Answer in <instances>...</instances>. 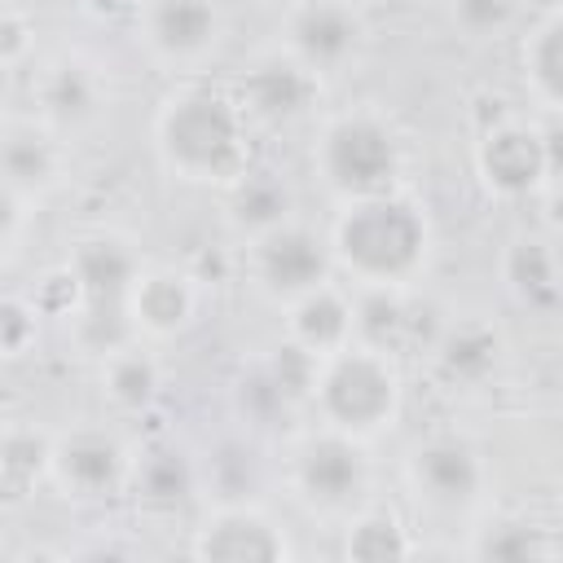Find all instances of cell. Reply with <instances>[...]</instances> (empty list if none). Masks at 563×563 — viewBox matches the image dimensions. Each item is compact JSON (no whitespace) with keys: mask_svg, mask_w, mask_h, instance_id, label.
Returning <instances> with one entry per match:
<instances>
[{"mask_svg":"<svg viewBox=\"0 0 563 563\" xmlns=\"http://www.w3.org/2000/svg\"><path fill=\"white\" fill-rule=\"evenodd\" d=\"M413 475L435 501H471L479 493V479H484L475 449L462 444V440L422 444L418 457H413Z\"/></svg>","mask_w":563,"mask_h":563,"instance_id":"12","label":"cell"},{"mask_svg":"<svg viewBox=\"0 0 563 563\" xmlns=\"http://www.w3.org/2000/svg\"><path fill=\"white\" fill-rule=\"evenodd\" d=\"M506 282L528 303H554L559 282H554V255H550V246L545 242H532V238L515 242L506 251Z\"/></svg>","mask_w":563,"mask_h":563,"instance_id":"19","label":"cell"},{"mask_svg":"<svg viewBox=\"0 0 563 563\" xmlns=\"http://www.w3.org/2000/svg\"><path fill=\"white\" fill-rule=\"evenodd\" d=\"M242 101L255 119H268V123L295 119L312 101V75L299 62H260L242 79Z\"/></svg>","mask_w":563,"mask_h":563,"instance_id":"10","label":"cell"},{"mask_svg":"<svg viewBox=\"0 0 563 563\" xmlns=\"http://www.w3.org/2000/svg\"><path fill=\"white\" fill-rule=\"evenodd\" d=\"M545 554H550V541L537 528H523V523L493 528L479 541V559H497V563H528V559H545Z\"/></svg>","mask_w":563,"mask_h":563,"instance_id":"28","label":"cell"},{"mask_svg":"<svg viewBox=\"0 0 563 563\" xmlns=\"http://www.w3.org/2000/svg\"><path fill=\"white\" fill-rule=\"evenodd\" d=\"M31 48V26L18 13H0V62H18Z\"/></svg>","mask_w":563,"mask_h":563,"instance_id":"35","label":"cell"},{"mask_svg":"<svg viewBox=\"0 0 563 563\" xmlns=\"http://www.w3.org/2000/svg\"><path fill=\"white\" fill-rule=\"evenodd\" d=\"M35 339V312L18 299H0V352H22Z\"/></svg>","mask_w":563,"mask_h":563,"instance_id":"32","label":"cell"},{"mask_svg":"<svg viewBox=\"0 0 563 563\" xmlns=\"http://www.w3.org/2000/svg\"><path fill=\"white\" fill-rule=\"evenodd\" d=\"M238 405H242L246 418L268 422V418H277V413L290 405V396L277 387V378H273L268 365H264V369H251V374L238 383Z\"/></svg>","mask_w":563,"mask_h":563,"instance_id":"29","label":"cell"},{"mask_svg":"<svg viewBox=\"0 0 563 563\" xmlns=\"http://www.w3.org/2000/svg\"><path fill=\"white\" fill-rule=\"evenodd\" d=\"M497 352H501V343H497V334H493L488 325H457V330H449V334L440 339V347H435L440 369H444L449 378H457V383H479V378H488L493 365H497Z\"/></svg>","mask_w":563,"mask_h":563,"instance_id":"18","label":"cell"},{"mask_svg":"<svg viewBox=\"0 0 563 563\" xmlns=\"http://www.w3.org/2000/svg\"><path fill=\"white\" fill-rule=\"evenodd\" d=\"M13 229H18V198L9 185H0V242L13 238Z\"/></svg>","mask_w":563,"mask_h":563,"instance_id":"36","label":"cell"},{"mask_svg":"<svg viewBox=\"0 0 563 563\" xmlns=\"http://www.w3.org/2000/svg\"><path fill=\"white\" fill-rule=\"evenodd\" d=\"M255 268H260V282L273 295L299 299V295L325 286L330 260H325V246L317 242V233H308L299 224H277V229L260 233Z\"/></svg>","mask_w":563,"mask_h":563,"instance_id":"5","label":"cell"},{"mask_svg":"<svg viewBox=\"0 0 563 563\" xmlns=\"http://www.w3.org/2000/svg\"><path fill=\"white\" fill-rule=\"evenodd\" d=\"M198 554L216 563H273L286 554V541L277 528L251 510H229L198 537Z\"/></svg>","mask_w":563,"mask_h":563,"instance_id":"9","label":"cell"},{"mask_svg":"<svg viewBox=\"0 0 563 563\" xmlns=\"http://www.w3.org/2000/svg\"><path fill=\"white\" fill-rule=\"evenodd\" d=\"M312 387L321 396L325 418H334L347 431L383 427L396 413V374L374 347L339 352Z\"/></svg>","mask_w":563,"mask_h":563,"instance_id":"3","label":"cell"},{"mask_svg":"<svg viewBox=\"0 0 563 563\" xmlns=\"http://www.w3.org/2000/svg\"><path fill=\"white\" fill-rule=\"evenodd\" d=\"M84 4H88L92 13H114V9L123 4V0H84Z\"/></svg>","mask_w":563,"mask_h":563,"instance_id":"37","label":"cell"},{"mask_svg":"<svg viewBox=\"0 0 563 563\" xmlns=\"http://www.w3.org/2000/svg\"><path fill=\"white\" fill-rule=\"evenodd\" d=\"M405 303L387 290V286H378V290H369L356 308H352V330L365 339V347H374V352H387V347H396L400 343V334H405Z\"/></svg>","mask_w":563,"mask_h":563,"instance_id":"22","label":"cell"},{"mask_svg":"<svg viewBox=\"0 0 563 563\" xmlns=\"http://www.w3.org/2000/svg\"><path fill=\"white\" fill-rule=\"evenodd\" d=\"M299 488L321 506H343L365 484V453L347 435H312L295 457Z\"/></svg>","mask_w":563,"mask_h":563,"instance_id":"7","label":"cell"},{"mask_svg":"<svg viewBox=\"0 0 563 563\" xmlns=\"http://www.w3.org/2000/svg\"><path fill=\"white\" fill-rule=\"evenodd\" d=\"M158 141L172 167L185 176H229L242 163V119L220 92H185L163 110Z\"/></svg>","mask_w":563,"mask_h":563,"instance_id":"2","label":"cell"},{"mask_svg":"<svg viewBox=\"0 0 563 563\" xmlns=\"http://www.w3.org/2000/svg\"><path fill=\"white\" fill-rule=\"evenodd\" d=\"M286 211H290V194L282 189V180L273 176H242L233 185V220L255 229V233H268L277 224H286Z\"/></svg>","mask_w":563,"mask_h":563,"instance_id":"20","label":"cell"},{"mask_svg":"<svg viewBox=\"0 0 563 563\" xmlns=\"http://www.w3.org/2000/svg\"><path fill=\"white\" fill-rule=\"evenodd\" d=\"M53 462H57L62 479L79 493H106L123 475V449L97 431H84V435H70L66 444H57Z\"/></svg>","mask_w":563,"mask_h":563,"instance_id":"13","label":"cell"},{"mask_svg":"<svg viewBox=\"0 0 563 563\" xmlns=\"http://www.w3.org/2000/svg\"><path fill=\"white\" fill-rule=\"evenodd\" d=\"M396 141L378 119L352 114L339 119L321 141V172L325 180L347 198L387 194L396 176Z\"/></svg>","mask_w":563,"mask_h":563,"instance_id":"4","label":"cell"},{"mask_svg":"<svg viewBox=\"0 0 563 563\" xmlns=\"http://www.w3.org/2000/svg\"><path fill=\"white\" fill-rule=\"evenodd\" d=\"M347 554L365 559V563H383V559L409 554V541H405V532H400V523L391 515H365L347 532Z\"/></svg>","mask_w":563,"mask_h":563,"instance_id":"26","label":"cell"},{"mask_svg":"<svg viewBox=\"0 0 563 563\" xmlns=\"http://www.w3.org/2000/svg\"><path fill=\"white\" fill-rule=\"evenodd\" d=\"M70 273L79 282V295H88V303H128V290L141 277L136 273V255L119 238L79 242Z\"/></svg>","mask_w":563,"mask_h":563,"instance_id":"11","label":"cell"},{"mask_svg":"<svg viewBox=\"0 0 563 563\" xmlns=\"http://www.w3.org/2000/svg\"><path fill=\"white\" fill-rule=\"evenodd\" d=\"M515 0H453V13L466 31H493L510 18Z\"/></svg>","mask_w":563,"mask_h":563,"instance_id":"33","label":"cell"},{"mask_svg":"<svg viewBox=\"0 0 563 563\" xmlns=\"http://www.w3.org/2000/svg\"><path fill=\"white\" fill-rule=\"evenodd\" d=\"M290 330H295V343H303L308 352H339L352 334V308L334 290L317 286L295 299Z\"/></svg>","mask_w":563,"mask_h":563,"instance_id":"16","label":"cell"},{"mask_svg":"<svg viewBox=\"0 0 563 563\" xmlns=\"http://www.w3.org/2000/svg\"><path fill=\"white\" fill-rule=\"evenodd\" d=\"M75 295H79L75 273H70V268H66V273H53V277L44 282V290H40V308H44V312H70Z\"/></svg>","mask_w":563,"mask_h":563,"instance_id":"34","label":"cell"},{"mask_svg":"<svg viewBox=\"0 0 563 563\" xmlns=\"http://www.w3.org/2000/svg\"><path fill=\"white\" fill-rule=\"evenodd\" d=\"M123 303H92L88 317H84V339L97 347V352H119L123 343V317H119Z\"/></svg>","mask_w":563,"mask_h":563,"instance_id":"31","label":"cell"},{"mask_svg":"<svg viewBox=\"0 0 563 563\" xmlns=\"http://www.w3.org/2000/svg\"><path fill=\"white\" fill-rule=\"evenodd\" d=\"M57 172L53 141L35 128H13L0 136V185L9 189H40Z\"/></svg>","mask_w":563,"mask_h":563,"instance_id":"17","label":"cell"},{"mask_svg":"<svg viewBox=\"0 0 563 563\" xmlns=\"http://www.w3.org/2000/svg\"><path fill=\"white\" fill-rule=\"evenodd\" d=\"M356 40H361V22L339 0H312L290 22V44H295L299 62L303 66H317V70L339 66L343 57H352Z\"/></svg>","mask_w":563,"mask_h":563,"instance_id":"8","label":"cell"},{"mask_svg":"<svg viewBox=\"0 0 563 563\" xmlns=\"http://www.w3.org/2000/svg\"><path fill=\"white\" fill-rule=\"evenodd\" d=\"M422 246H427V229H422V216L391 198V194H369V198H356L343 220L334 224V251L339 260L361 273L365 282H396L405 273H413V264L422 260Z\"/></svg>","mask_w":563,"mask_h":563,"instance_id":"1","label":"cell"},{"mask_svg":"<svg viewBox=\"0 0 563 563\" xmlns=\"http://www.w3.org/2000/svg\"><path fill=\"white\" fill-rule=\"evenodd\" d=\"M136 484H141L145 501H154V506H176V501L194 488V471H189L185 453H176V449H154V453L141 462Z\"/></svg>","mask_w":563,"mask_h":563,"instance_id":"24","label":"cell"},{"mask_svg":"<svg viewBox=\"0 0 563 563\" xmlns=\"http://www.w3.org/2000/svg\"><path fill=\"white\" fill-rule=\"evenodd\" d=\"M216 35V4L211 0H154L150 9V40L172 53L189 57L202 53Z\"/></svg>","mask_w":563,"mask_h":563,"instance_id":"15","label":"cell"},{"mask_svg":"<svg viewBox=\"0 0 563 563\" xmlns=\"http://www.w3.org/2000/svg\"><path fill=\"white\" fill-rule=\"evenodd\" d=\"M48 462H53V449L35 431H9V435H0V479L9 488H26Z\"/></svg>","mask_w":563,"mask_h":563,"instance_id":"27","label":"cell"},{"mask_svg":"<svg viewBox=\"0 0 563 563\" xmlns=\"http://www.w3.org/2000/svg\"><path fill=\"white\" fill-rule=\"evenodd\" d=\"M40 101H44L48 119H57V123H79V119H88V114L97 110V84H92V75H88L84 66H57V70L44 79Z\"/></svg>","mask_w":563,"mask_h":563,"instance_id":"21","label":"cell"},{"mask_svg":"<svg viewBox=\"0 0 563 563\" xmlns=\"http://www.w3.org/2000/svg\"><path fill=\"white\" fill-rule=\"evenodd\" d=\"M550 172V158H545V145L537 132L528 128H515V123H501V128H488L484 141H479V176L488 180V189L506 194V198H519V194H532Z\"/></svg>","mask_w":563,"mask_h":563,"instance_id":"6","label":"cell"},{"mask_svg":"<svg viewBox=\"0 0 563 563\" xmlns=\"http://www.w3.org/2000/svg\"><path fill=\"white\" fill-rule=\"evenodd\" d=\"M523 62H528V75H532L537 92L554 106V101L563 97V22H559V18L541 22V31L532 35Z\"/></svg>","mask_w":563,"mask_h":563,"instance_id":"25","label":"cell"},{"mask_svg":"<svg viewBox=\"0 0 563 563\" xmlns=\"http://www.w3.org/2000/svg\"><path fill=\"white\" fill-rule=\"evenodd\" d=\"M106 391L119 409H145L158 396V369L141 352H119L106 369Z\"/></svg>","mask_w":563,"mask_h":563,"instance_id":"23","label":"cell"},{"mask_svg":"<svg viewBox=\"0 0 563 563\" xmlns=\"http://www.w3.org/2000/svg\"><path fill=\"white\" fill-rule=\"evenodd\" d=\"M128 312L136 325H145L150 334H172L189 321L194 312V295L189 282L176 273H141L128 290Z\"/></svg>","mask_w":563,"mask_h":563,"instance_id":"14","label":"cell"},{"mask_svg":"<svg viewBox=\"0 0 563 563\" xmlns=\"http://www.w3.org/2000/svg\"><path fill=\"white\" fill-rule=\"evenodd\" d=\"M317 352H308L303 343H282L277 347V356L268 361V374L277 378V387L295 400V396H303L312 383H317V361H312Z\"/></svg>","mask_w":563,"mask_h":563,"instance_id":"30","label":"cell"}]
</instances>
